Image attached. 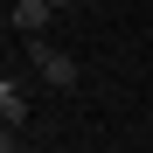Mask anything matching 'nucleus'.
Returning <instances> with one entry per match:
<instances>
[{"label":"nucleus","instance_id":"20e7f679","mask_svg":"<svg viewBox=\"0 0 153 153\" xmlns=\"http://www.w3.org/2000/svg\"><path fill=\"white\" fill-rule=\"evenodd\" d=\"M0 153H28V146H21V139H14V132H7V139H0Z\"/></svg>","mask_w":153,"mask_h":153},{"label":"nucleus","instance_id":"7ed1b4c3","mask_svg":"<svg viewBox=\"0 0 153 153\" xmlns=\"http://www.w3.org/2000/svg\"><path fill=\"white\" fill-rule=\"evenodd\" d=\"M0 118H7V132H21V125H28V91H21L14 76L0 84Z\"/></svg>","mask_w":153,"mask_h":153},{"label":"nucleus","instance_id":"f03ea898","mask_svg":"<svg viewBox=\"0 0 153 153\" xmlns=\"http://www.w3.org/2000/svg\"><path fill=\"white\" fill-rule=\"evenodd\" d=\"M49 21H56V7H49V0H14V7H7V28H14V35H28V42L49 35Z\"/></svg>","mask_w":153,"mask_h":153},{"label":"nucleus","instance_id":"f257e3e1","mask_svg":"<svg viewBox=\"0 0 153 153\" xmlns=\"http://www.w3.org/2000/svg\"><path fill=\"white\" fill-rule=\"evenodd\" d=\"M28 63L42 70V84H56V91H76V56H70V49H56V42H28Z\"/></svg>","mask_w":153,"mask_h":153}]
</instances>
